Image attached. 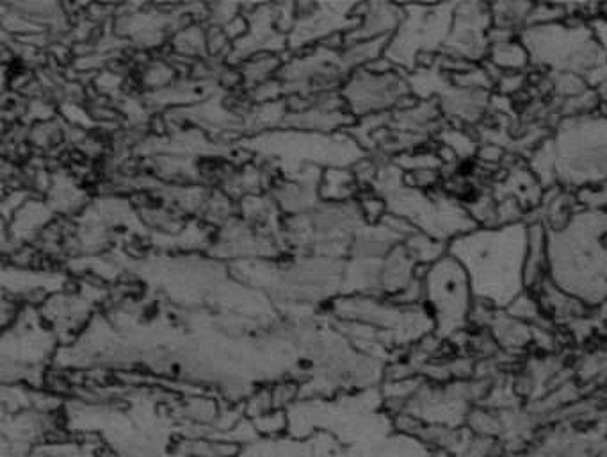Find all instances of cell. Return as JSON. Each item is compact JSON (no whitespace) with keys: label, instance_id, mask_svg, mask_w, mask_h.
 I'll list each match as a JSON object with an SVG mask.
<instances>
[{"label":"cell","instance_id":"obj_1","mask_svg":"<svg viewBox=\"0 0 607 457\" xmlns=\"http://www.w3.org/2000/svg\"><path fill=\"white\" fill-rule=\"evenodd\" d=\"M449 254L467 270L476 302L508 309L526 292L528 224L477 227L449 243Z\"/></svg>","mask_w":607,"mask_h":457},{"label":"cell","instance_id":"obj_2","mask_svg":"<svg viewBox=\"0 0 607 457\" xmlns=\"http://www.w3.org/2000/svg\"><path fill=\"white\" fill-rule=\"evenodd\" d=\"M549 278L561 292L594 307L607 304V209L581 208L549 231Z\"/></svg>","mask_w":607,"mask_h":457},{"label":"cell","instance_id":"obj_3","mask_svg":"<svg viewBox=\"0 0 607 457\" xmlns=\"http://www.w3.org/2000/svg\"><path fill=\"white\" fill-rule=\"evenodd\" d=\"M558 186L580 192L607 183V117L563 118L549 140Z\"/></svg>","mask_w":607,"mask_h":457},{"label":"cell","instance_id":"obj_4","mask_svg":"<svg viewBox=\"0 0 607 457\" xmlns=\"http://www.w3.org/2000/svg\"><path fill=\"white\" fill-rule=\"evenodd\" d=\"M528 48L531 66L549 74L571 72L586 77L607 65V56L600 51L586 22L566 19L549 25H529L519 34Z\"/></svg>","mask_w":607,"mask_h":457},{"label":"cell","instance_id":"obj_5","mask_svg":"<svg viewBox=\"0 0 607 457\" xmlns=\"http://www.w3.org/2000/svg\"><path fill=\"white\" fill-rule=\"evenodd\" d=\"M424 307L433 320L439 340L453 338L472 324L476 295L471 278L456 258L448 254L422 269Z\"/></svg>","mask_w":607,"mask_h":457},{"label":"cell","instance_id":"obj_6","mask_svg":"<svg viewBox=\"0 0 607 457\" xmlns=\"http://www.w3.org/2000/svg\"><path fill=\"white\" fill-rule=\"evenodd\" d=\"M456 4L407 8L396 36L387 45L388 62L416 70L419 57L439 56L451 34Z\"/></svg>","mask_w":607,"mask_h":457},{"label":"cell","instance_id":"obj_7","mask_svg":"<svg viewBox=\"0 0 607 457\" xmlns=\"http://www.w3.org/2000/svg\"><path fill=\"white\" fill-rule=\"evenodd\" d=\"M388 208L397 217L407 218L419 231L445 243L477 229L462 198L444 192L431 194L408 186Z\"/></svg>","mask_w":607,"mask_h":457},{"label":"cell","instance_id":"obj_8","mask_svg":"<svg viewBox=\"0 0 607 457\" xmlns=\"http://www.w3.org/2000/svg\"><path fill=\"white\" fill-rule=\"evenodd\" d=\"M490 4L465 2L454 8L451 34L442 54L472 65H483L490 51L488 34L492 29Z\"/></svg>","mask_w":607,"mask_h":457},{"label":"cell","instance_id":"obj_9","mask_svg":"<svg viewBox=\"0 0 607 457\" xmlns=\"http://www.w3.org/2000/svg\"><path fill=\"white\" fill-rule=\"evenodd\" d=\"M543 195H545V188L534 177L533 172L529 171L528 165H517L509 168L508 174L505 175V181L497 184L496 189H494L496 200L515 198L517 203L522 204L523 209L528 213L540 208Z\"/></svg>","mask_w":607,"mask_h":457},{"label":"cell","instance_id":"obj_10","mask_svg":"<svg viewBox=\"0 0 607 457\" xmlns=\"http://www.w3.org/2000/svg\"><path fill=\"white\" fill-rule=\"evenodd\" d=\"M549 278V229L542 222L528 224V254L523 281L526 292H537Z\"/></svg>","mask_w":607,"mask_h":457},{"label":"cell","instance_id":"obj_11","mask_svg":"<svg viewBox=\"0 0 607 457\" xmlns=\"http://www.w3.org/2000/svg\"><path fill=\"white\" fill-rule=\"evenodd\" d=\"M486 62L503 74H526L531 66V56L520 39H515L511 42L490 45Z\"/></svg>","mask_w":607,"mask_h":457},{"label":"cell","instance_id":"obj_12","mask_svg":"<svg viewBox=\"0 0 607 457\" xmlns=\"http://www.w3.org/2000/svg\"><path fill=\"white\" fill-rule=\"evenodd\" d=\"M534 4L529 2H500L490 4L492 24L494 28L506 29L519 33L528 28L529 14L533 11Z\"/></svg>","mask_w":607,"mask_h":457},{"label":"cell","instance_id":"obj_13","mask_svg":"<svg viewBox=\"0 0 607 457\" xmlns=\"http://www.w3.org/2000/svg\"><path fill=\"white\" fill-rule=\"evenodd\" d=\"M405 246L410 250V254L413 255V260L419 263V266H424V269L449 254V243L421 231L407 238Z\"/></svg>","mask_w":607,"mask_h":457},{"label":"cell","instance_id":"obj_14","mask_svg":"<svg viewBox=\"0 0 607 457\" xmlns=\"http://www.w3.org/2000/svg\"><path fill=\"white\" fill-rule=\"evenodd\" d=\"M437 137H439L440 145L451 149L459 156V160L477 156L479 146H477L476 140L467 131H463L462 128H442Z\"/></svg>","mask_w":607,"mask_h":457},{"label":"cell","instance_id":"obj_15","mask_svg":"<svg viewBox=\"0 0 607 457\" xmlns=\"http://www.w3.org/2000/svg\"><path fill=\"white\" fill-rule=\"evenodd\" d=\"M549 80H551V86L554 88V91H556L560 97H563V100L575 99V97H581V95L592 90L584 77L577 76V74H571V72L549 74Z\"/></svg>","mask_w":607,"mask_h":457},{"label":"cell","instance_id":"obj_16","mask_svg":"<svg viewBox=\"0 0 607 457\" xmlns=\"http://www.w3.org/2000/svg\"><path fill=\"white\" fill-rule=\"evenodd\" d=\"M566 8L565 6L554 4H534L533 11L529 14V25H549L556 22H565Z\"/></svg>","mask_w":607,"mask_h":457},{"label":"cell","instance_id":"obj_17","mask_svg":"<svg viewBox=\"0 0 607 457\" xmlns=\"http://www.w3.org/2000/svg\"><path fill=\"white\" fill-rule=\"evenodd\" d=\"M526 85H528L526 74H503L500 72L499 77L496 79L497 94L503 95V97H511V95L519 94Z\"/></svg>","mask_w":607,"mask_h":457},{"label":"cell","instance_id":"obj_18","mask_svg":"<svg viewBox=\"0 0 607 457\" xmlns=\"http://www.w3.org/2000/svg\"><path fill=\"white\" fill-rule=\"evenodd\" d=\"M589 33L594 36L600 51L607 56V19L603 14H598L595 19L588 22Z\"/></svg>","mask_w":607,"mask_h":457},{"label":"cell","instance_id":"obj_19","mask_svg":"<svg viewBox=\"0 0 607 457\" xmlns=\"http://www.w3.org/2000/svg\"><path fill=\"white\" fill-rule=\"evenodd\" d=\"M477 156H479V160L485 161V163H499L500 160H503V156H505V151H503V146L494 145V143H490V145H485L477 151Z\"/></svg>","mask_w":607,"mask_h":457},{"label":"cell","instance_id":"obj_20","mask_svg":"<svg viewBox=\"0 0 607 457\" xmlns=\"http://www.w3.org/2000/svg\"><path fill=\"white\" fill-rule=\"evenodd\" d=\"M595 91H597L598 97H600V100H603V102H607V79L604 80V85Z\"/></svg>","mask_w":607,"mask_h":457}]
</instances>
